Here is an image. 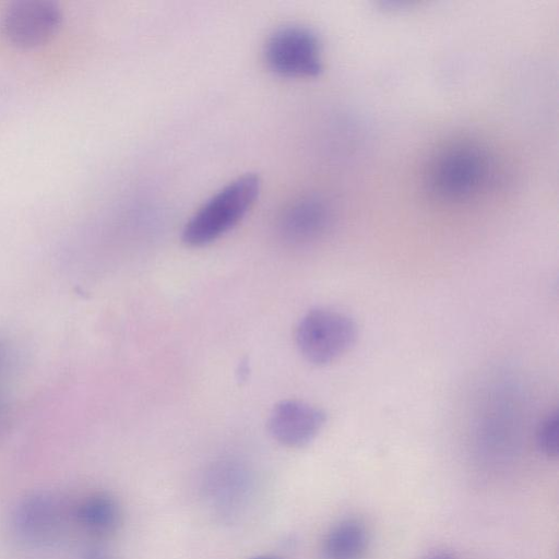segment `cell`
Returning a JSON list of instances; mask_svg holds the SVG:
<instances>
[{"label":"cell","instance_id":"obj_2","mask_svg":"<svg viewBox=\"0 0 559 559\" xmlns=\"http://www.w3.org/2000/svg\"><path fill=\"white\" fill-rule=\"evenodd\" d=\"M260 179L247 174L212 195L189 219L182 240L191 247L205 246L235 227L255 202Z\"/></svg>","mask_w":559,"mask_h":559},{"label":"cell","instance_id":"obj_7","mask_svg":"<svg viewBox=\"0 0 559 559\" xmlns=\"http://www.w3.org/2000/svg\"><path fill=\"white\" fill-rule=\"evenodd\" d=\"M328 204L318 198H305L285 213L282 231L294 243H308L320 238L331 224Z\"/></svg>","mask_w":559,"mask_h":559},{"label":"cell","instance_id":"obj_1","mask_svg":"<svg viewBox=\"0 0 559 559\" xmlns=\"http://www.w3.org/2000/svg\"><path fill=\"white\" fill-rule=\"evenodd\" d=\"M497 176L491 153L473 141H456L439 150L426 167L424 188L442 205H463L489 191Z\"/></svg>","mask_w":559,"mask_h":559},{"label":"cell","instance_id":"obj_6","mask_svg":"<svg viewBox=\"0 0 559 559\" xmlns=\"http://www.w3.org/2000/svg\"><path fill=\"white\" fill-rule=\"evenodd\" d=\"M59 21L60 12L53 3L43 0L21 1L7 11L3 31L11 41L32 46L50 37Z\"/></svg>","mask_w":559,"mask_h":559},{"label":"cell","instance_id":"obj_13","mask_svg":"<svg viewBox=\"0 0 559 559\" xmlns=\"http://www.w3.org/2000/svg\"><path fill=\"white\" fill-rule=\"evenodd\" d=\"M425 559H455L451 554L448 552H435Z\"/></svg>","mask_w":559,"mask_h":559},{"label":"cell","instance_id":"obj_14","mask_svg":"<svg viewBox=\"0 0 559 559\" xmlns=\"http://www.w3.org/2000/svg\"><path fill=\"white\" fill-rule=\"evenodd\" d=\"M252 559H275V558H271V557H257V558H252Z\"/></svg>","mask_w":559,"mask_h":559},{"label":"cell","instance_id":"obj_5","mask_svg":"<svg viewBox=\"0 0 559 559\" xmlns=\"http://www.w3.org/2000/svg\"><path fill=\"white\" fill-rule=\"evenodd\" d=\"M325 420L321 408L298 400H285L272 409L267 428L278 443L300 448L318 436Z\"/></svg>","mask_w":559,"mask_h":559},{"label":"cell","instance_id":"obj_12","mask_svg":"<svg viewBox=\"0 0 559 559\" xmlns=\"http://www.w3.org/2000/svg\"><path fill=\"white\" fill-rule=\"evenodd\" d=\"M84 559H112L108 554L100 549H92Z\"/></svg>","mask_w":559,"mask_h":559},{"label":"cell","instance_id":"obj_3","mask_svg":"<svg viewBox=\"0 0 559 559\" xmlns=\"http://www.w3.org/2000/svg\"><path fill=\"white\" fill-rule=\"evenodd\" d=\"M355 322L345 313L318 308L307 312L296 329V344L302 357L317 366L340 358L355 343Z\"/></svg>","mask_w":559,"mask_h":559},{"label":"cell","instance_id":"obj_9","mask_svg":"<svg viewBox=\"0 0 559 559\" xmlns=\"http://www.w3.org/2000/svg\"><path fill=\"white\" fill-rule=\"evenodd\" d=\"M76 519L86 532L105 537L117 531L121 522V510L109 495L95 493L80 503Z\"/></svg>","mask_w":559,"mask_h":559},{"label":"cell","instance_id":"obj_11","mask_svg":"<svg viewBox=\"0 0 559 559\" xmlns=\"http://www.w3.org/2000/svg\"><path fill=\"white\" fill-rule=\"evenodd\" d=\"M559 418L554 412L545 417L536 431V443L539 450L548 456L558 455Z\"/></svg>","mask_w":559,"mask_h":559},{"label":"cell","instance_id":"obj_10","mask_svg":"<svg viewBox=\"0 0 559 559\" xmlns=\"http://www.w3.org/2000/svg\"><path fill=\"white\" fill-rule=\"evenodd\" d=\"M20 524L25 534L43 538L57 524V513L53 504L44 499H35L25 503L19 515Z\"/></svg>","mask_w":559,"mask_h":559},{"label":"cell","instance_id":"obj_8","mask_svg":"<svg viewBox=\"0 0 559 559\" xmlns=\"http://www.w3.org/2000/svg\"><path fill=\"white\" fill-rule=\"evenodd\" d=\"M369 543L366 526L356 519L333 525L323 538L322 559H361Z\"/></svg>","mask_w":559,"mask_h":559},{"label":"cell","instance_id":"obj_4","mask_svg":"<svg viewBox=\"0 0 559 559\" xmlns=\"http://www.w3.org/2000/svg\"><path fill=\"white\" fill-rule=\"evenodd\" d=\"M264 58L267 67L283 76L311 78L322 71L319 38L304 26L276 29L266 40Z\"/></svg>","mask_w":559,"mask_h":559}]
</instances>
